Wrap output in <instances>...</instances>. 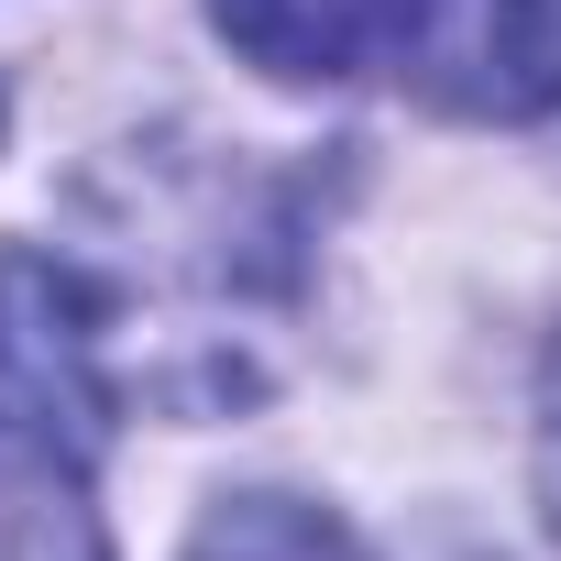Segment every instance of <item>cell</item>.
Returning a JSON list of instances; mask_svg holds the SVG:
<instances>
[{
    "label": "cell",
    "mask_w": 561,
    "mask_h": 561,
    "mask_svg": "<svg viewBox=\"0 0 561 561\" xmlns=\"http://www.w3.org/2000/svg\"><path fill=\"white\" fill-rule=\"evenodd\" d=\"M198 561H353V550H342L331 517H309V506H287V495H242L231 517H209Z\"/></svg>",
    "instance_id": "2"
},
{
    "label": "cell",
    "mask_w": 561,
    "mask_h": 561,
    "mask_svg": "<svg viewBox=\"0 0 561 561\" xmlns=\"http://www.w3.org/2000/svg\"><path fill=\"white\" fill-rule=\"evenodd\" d=\"M264 78H408L462 122H528L561 100V0H209Z\"/></svg>",
    "instance_id": "1"
},
{
    "label": "cell",
    "mask_w": 561,
    "mask_h": 561,
    "mask_svg": "<svg viewBox=\"0 0 561 561\" xmlns=\"http://www.w3.org/2000/svg\"><path fill=\"white\" fill-rule=\"evenodd\" d=\"M539 484H550V517H561V353H550V386H539Z\"/></svg>",
    "instance_id": "3"
}]
</instances>
